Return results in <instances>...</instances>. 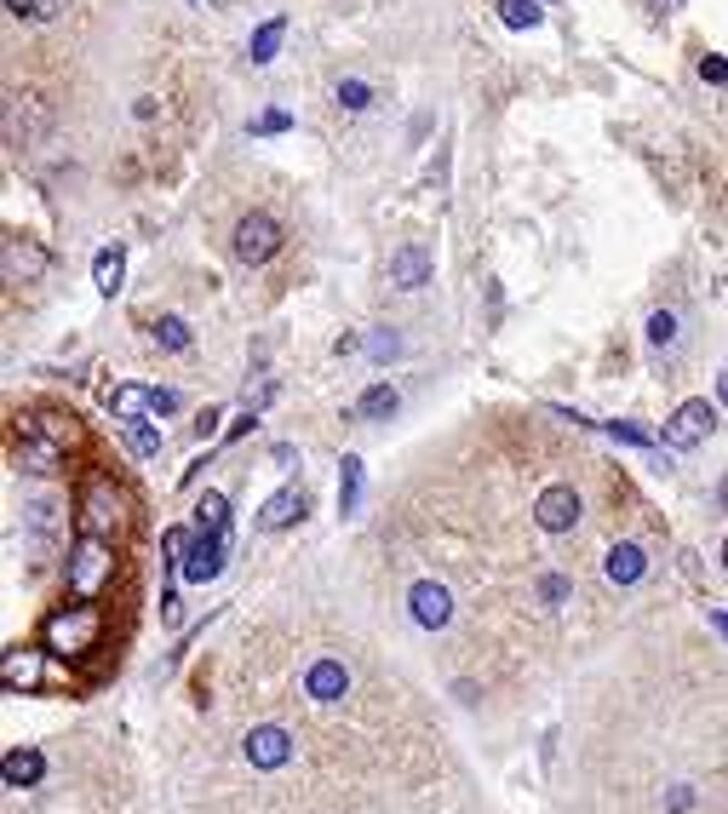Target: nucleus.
Masks as SVG:
<instances>
[{
	"label": "nucleus",
	"instance_id": "obj_19",
	"mask_svg": "<svg viewBox=\"0 0 728 814\" xmlns=\"http://www.w3.org/2000/svg\"><path fill=\"white\" fill-rule=\"evenodd\" d=\"M63 448L47 442V436H23L18 430V470H35V477H47V470H58Z\"/></svg>",
	"mask_w": 728,
	"mask_h": 814
},
{
	"label": "nucleus",
	"instance_id": "obj_42",
	"mask_svg": "<svg viewBox=\"0 0 728 814\" xmlns=\"http://www.w3.org/2000/svg\"><path fill=\"white\" fill-rule=\"evenodd\" d=\"M189 7H207V0H189Z\"/></svg>",
	"mask_w": 728,
	"mask_h": 814
},
{
	"label": "nucleus",
	"instance_id": "obj_13",
	"mask_svg": "<svg viewBox=\"0 0 728 814\" xmlns=\"http://www.w3.org/2000/svg\"><path fill=\"white\" fill-rule=\"evenodd\" d=\"M603 573H608V586H637L643 573H648V557H643V546H632V539H619V546L603 557Z\"/></svg>",
	"mask_w": 728,
	"mask_h": 814
},
{
	"label": "nucleus",
	"instance_id": "obj_5",
	"mask_svg": "<svg viewBox=\"0 0 728 814\" xmlns=\"http://www.w3.org/2000/svg\"><path fill=\"white\" fill-rule=\"evenodd\" d=\"M711 425H717V414H711V401H683L677 414L666 419V430H659V448L666 454H688V448H700L706 436H711Z\"/></svg>",
	"mask_w": 728,
	"mask_h": 814
},
{
	"label": "nucleus",
	"instance_id": "obj_25",
	"mask_svg": "<svg viewBox=\"0 0 728 814\" xmlns=\"http://www.w3.org/2000/svg\"><path fill=\"white\" fill-rule=\"evenodd\" d=\"M7 12L23 18V23H52V18L70 12V0H7Z\"/></svg>",
	"mask_w": 728,
	"mask_h": 814
},
{
	"label": "nucleus",
	"instance_id": "obj_6",
	"mask_svg": "<svg viewBox=\"0 0 728 814\" xmlns=\"http://www.w3.org/2000/svg\"><path fill=\"white\" fill-rule=\"evenodd\" d=\"M281 253V224L270 218V213H247L242 224H236V258L247 264V269H258V264H270Z\"/></svg>",
	"mask_w": 728,
	"mask_h": 814
},
{
	"label": "nucleus",
	"instance_id": "obj_37",
	"mask_svg": "<svg viewBox=\"0 0 728 814\" xmlns=\"http://www.w3.org/2000/svg\"><path fill=\"white\" fill-rule=\"evenodd\" d=\"M218 419H224V414H218V407H207V414H202V419H195V430H202V436H213V430H218Z\"/></svg>",
	"mask_w": 728,
	"mask_h": 814
},
{
	"label": "nucleus",
	"instance_id": "obj_7",
	"mask_svg": "<svg viewBox=\"0 0 728 814\" xmlns=\"http://www.w3.org/2000/svg\"><path fill=\"white\" fill-rule=\"evenodd\" d=\"M0 269H7V282H41L52 269V253L35 242V235L12 230L7 242H0Z\"/></svg>",
	"mask_w": 728,
	"mask_h": 814
},
{
	"label": "nucleus",
	"instance_id": "obj_26",
	"mask_svg": "<svg viewBox=\"0 0 728 814\" xmlns=\"http://www.w3.org/2000/svg\"><path fill=\"white\" fill-rule=\"evenodd\" d=\"M195 528L229 533V505H224V494H202V499H195Z\"/></svg>",
	"mask_w": 728,
	"mask_h": 814
},
{
	"label": "nucleus",
	"instance_id": "obj_9",
	"mask_svg": "<svg viewBox=\"0 0 728 814\" xmlns=\"http://www.w3.org/2000/svg\"><path fill=\"white\" fill-rule=\"evenodd\" d=\"M534 522L545 528V533H574L580 528V494L574 488H545L540 499H534Z\"/></svg>",
	"mask_w": 728,
	"mask_h": 814
},
{
	"label": "nucleus",
	"instance_id": "obj_24",
	"mask_svg": "<svg viewBox=\"0 0 728 814\" xmlns=\"http://www.w3.org/2000/svg\"><path fill=\"white\" fill-rule=\"evenodd\" d=\"M493 12H500L505 29H540V18H545L540 0H493Z\"/></svg>",
	"mask_w": 728,
	"mask_h": 814
},
{
	"label": "nucleus",
	"instance_id": "obj_4",
	"mask_svg": "<svg viewBox=\"0 0 728 814\" xmlns=\"http://www.w3.org/2000/svg\"><path fill=\"white\" fill-rule=\"evenodd\" d=\"M52 132V115L35 92H7V144L12 150H35Z\"/></svg>",
	"mask_w": 728,
	"mask_h": 814
},
{
	"label": "nucleus",
	"instance_id": "obj_29",
	"mask_svg": "<svg viewBox=\"0 0 728 814\" xmlns=\"http://www.w3.org/2000/svg\"><path fill=\"white\" fill-rule=\"evenodd\" d=\"M155 345H161V350H173V356L189 350V327H184L178 316H161V322H155Z\"/></svg>",
	"mask_w": 728,
	"mask_h": 814
},
{
	"label": "nucleus",
	"instance_id": "obj_28",
	"mask_svg": "<svg viewBox=\"0 0 728 814\" xmlns=\"http://www.w3.org/2000/svg\"><path fill=\"white\" fill-rule=\"evenodd\" d=\"M126 448L139 454V459H155V454H161V430H155L150 419H132V425H126Z\"/></svg>",
	"mask_w": 728,
	"mask_h": 814
},
{
	"label": "nucleus",
	"instance_id": "obj_23",
	"mask_svg": "<svg viewBox=\"0 0 728 814\" xmlns=\"http://www.w3.org/2000/svg\"><path fill=\"white\" fill-rule=\"evenodd\" d=\"M281 35H287V18L258 23V29H253V41H247V58H253V63H270V58L281 52Z\"/></svg>",
	"mask_w": 728,
	"mask_h": 814
},
{
	"label": "nucleus",
	"instance_id": "obj_11",
	"mask_svg": "<svg viewBox=\"0 0 728 814\" xmlns=\"http://www.w3.org/2000/svg\"><path fill=\"white\" fill-rule=\"evenodd\" d=\"M287 757H293V734H287V729L258 723V729L247 734V763H253V769H281Z\"/></svg>",
	"mask_w": 728,
	"mask_h": 814
},
{
	"label": "nucleus",
	"instance_id": "obj_27",
	"mask_svg": "<svg viewBox=\"0 0 728 814\" xmlns=\"http://www.w3.org/2000/svg\"><path fill=\"white\" fill-rule=\"evenodd\" d=\"M356 505H361V459L345 454V465H339V511L350 517Z\"/></svg>",
	"mask_w": 728,
	"mask_h": 814
},
{
	"label": "nucleus",
	"instance_id": "obj_15",
	"mask_svg": "<svg viewBox=\"0 0 728 814\" xmlns=\"http://www.w3.org/2000/svg\"><path fill=\"white\" fill-rule=\"evenodd\" d=\"M305 488H281V494H270L264 499V511H258V528L264 533H276V528H287V522H299L305 517Z\"/></svg>",
	"mask_w": 728,
	"mask_h": 814
},
{
	"label": "nucleus",
	"instance_id": "obj_33",
	"mask_svg": "<svg viewBox=\"0 0 728 814\" xmlns=\"http://www.w3.org/2000/svg\"><path fill=\"white\" fill-rule=\"evenodd\" d=\"M287 126H293V115H287V110H264V115L253 121V132H287Z\"/></svg>",
	"mask_w": 728,
	"mask_h": 814
},
{
	"label": "nucleus",
	"instance_id": "obj_2",
	"mask_svg": "<svg viewBox=\"0 0 728 814\" xmlns=\"http://www.w3.org/2000/svg\"><path fill=\"white\" fill-rule=\"evenodd\" d=\"M63 580H70V591L75 597H98L110 580H115V551H110V539H92V533H81V546L70 551V562H63Z\"/></svg>",
	"mask_w": 728,
	"mask_h": 814
},
{
	"label": "nucleus",
	"instance_id": "obj_10",
	"mask_svg": "<svg viewBox=\"0 0 728 814\" xmlns=\"http://www.w3.org/2000/svg\"><path fill=\"white\" fill-rule=\"evenodd\" d=\"M408 608H413V620H419L424 631H442V625L453 620V591H448L442 580H419V586L408 591Z\"/></svg>",
	"mask_w": 728,
	"mask_h": 814
},
{
	"label": "nucleus",
	"instance_id": "obj_38",
	"mask_svg": "<svg viewBox=\"0 0 728 814\" xmlns=\"http://www.w3.org/2000/svg\"><path fill=\"white\" fill-rule=\"evenodd\" d=\"M711 631H717V637L728 642V614H722V608H711Z\"/></svg>",
	"mask_w": 728,
	"mask_h": 814
},
{
	"label": "nucleus",
	"instance_id": "obj_12",
	"mask_svg": "<svg viewBox=\"0 0 728 814\" xmlns=\"http://www.w3.org/2000/svg\"><path fill=\"white\" fill-rule=\"evenodd\" d=\"M390 282L402 287V293H419V287L430 282V247H419V242L396 247V253H390Z\"/></svg>",
	"mask_w": 728,
	"mask_h": 814
},
{
	"label": "nucleus",
	"instance_id": "obj_3",
	"mask_svg": "<svg viewBox=\"0 0 728 814\" xmlns=\"http://www.w3.org/2000/svg\"><path fill=\"white\" fill-rule=\"evenodd\" d=\"M81 533H92V539H115L121 528H126V505H121V488L110 482V477H86V488H81Z\"/></svg>",
	"mask_w": 728,
	"mask_h": 814
},
{
	"label": "nucleus",
	"instance_id": "obj_35",
	"mask_svg": "<svg viewBox=\"0 0 728 814\" xmlns=\"http://www.w3.org/2000/svg\"><path fill=\"white\" fill-rule=\"evenodd\" d=\"M396 345H402V338H396V333H373V345H368V350L384 362V356H396Z\"/></svg>",
	"mask_w": 728,
	"mask_h": 814
},
{
	"label": "nucleus",
	"instance_id": "obj_1",
	"mask_svg": "<svg viewBox=\"0 0 728 814\" xmlns=\"http://www.w3.org/2000/svg\"><path fill=\"white\" fill-rule=\"evenodd\" d=\"M98 637H104V620H98V608L81 597V602H70V608H58V614H47V625H41V642L52 654H86V649H98Z\"/></svg>",
	"mask_w": 728,
	"mask_h": 814
},
{
	"label": "nucleus",
	"instance_id": "obj_36",
	"mask_svg": "<svg viewBox=\"0 0 728 814\" xmlns=\"http://www.w3.org/2000/svg\"><path fill=\"white\" fill-rule=\"evenodd\" d=\"M155 414H178V390H155Z\"/></svg>",
	"mask_w": 728,
	"mask_h": 814
},
{
	"label": "nucleus",
	"instance_id": "obj_18",
	"mask_svg": "<svg viewBox=\"0 0 728 814\" xmlns=\"http://www.w3.org/2000/svg\"><path fill=\"white\" fill-rule=\"evenodd\" d=\"M41 774H47V757L35 752V745L0 757V780H7V786H41Z\"/></svg>",
	"mask_w": 728,
	"mask_h": 814
},
{
	"label": "nucleus",
	"instance_id": "obj_41",
	"mask_svg": "<svg viewBox=\"0 0 728 814\" xmlns=\"http://www.w3.org/2000/svg\"><path fill=\"white\" fill-rule=\"evenodd\" d=\"M722 568H728V539H722Z\"/></svg>",
	"mask_w": 728,
	"mask_h": 814
},
{
	"label": "nucleus",
	"instance_id": "obj_20",
	"mask_svg": "<svg viewBox=\"0 0 728 814\" xmlns=\"http://www.w3.org/2000/svg\"><path fill=\"white\" fill-rule=\"evenodd\" d=\"M110 414H115L121 425L144 419V414H155V390H144V385H115V396H110Z\"/></svg>",
	"mask_w": 728,
	"mask_h": 814
},
{
	"label": "nucleus",
	"instance_id": "obj_8",
	"mask_svg": "<svg viewBox=\"0 0 728 814\" xmlns=\"http://www.w3.org/2000/svg\"><path fill=\"white\" fill-rule=\"evenodd\" d=\"M224 557H229V533H207V528H202V539H195V546L184 551V573H178V580H189V586L218 580Z\"/></svg>",
	"mask_w": 728,
	"mask_h": 814
},
{
	"label": "nucleus",
	"instance_id": "obj_32",
	"mask_svg": "<svg viewBox=\"0 0 728 814\" xmlns=\"http://www.w3.org/2000/svg\"><path fill=\"white\" fill-rule=\"evenodd\" d=\"M568 597H574V586L562 580V573H545V580H540V602H545V608H562Z\"/></svg>",
	"mask_w": 728,
	"mask_h": 814
},
{
	"label": "nucleus",
	"instance_id": "obj_21",
	"mask_svg": "<svg viewBox=\"0 0 728 814\" xmlns=\"http://www.w3.org/2000/svg\"><path fill=\"white\" fill-rule=\"evenodd\" d=\"M121 276H126V253L121 247H104V253L92 258V282H98V293H104V298L121 293Z\"/></svg>",
	"mask_w": 728,
	"mask_h": 814
},
{
	"label": "nucleus",
	"instance_id": "obj_31",
	"mask_svg": "<svg viewBox=\"0 0 728 814\" xmlns=\"http://www.w3.org/2000/svg\"><path fill=\"white\" fill-rule=\"evenodd\" d=\"M339 104H345L350 115L373 110V87H368V81H339Z\"/></svg>",
	"mask_w": 728,
	"mask_h": 814
},
{
	"label": "nucleus",
	"instance_id": "obj_34",
	"mask_svg": "<svg viewBox=\"0 0 728 814\" xmlns=\"http://www.w3.org/2000/svg\"><path fill=\"white\" fill-rule=\"evenodd\" d=\"M700 75L717 87V81H728V58H700Z\"/></svg>",
	"mask_w": 728,
	"mask_h": 814
},
{
	"label": "nucleus",
	"instance_id": "obj_43",
	"mask_svg": "<svg viewBox=\"0 0 728 814\" xmlns=\"http://www.w3.org/2000/svg\"><path fill=\"white\" fill-rule=\"evenodd\" d=\"M540 7H551V0H540Z\"/></svg>",
	"mask_w": 728,
	"mask_h": 814
},
{
	"label": "nucleus",
	"instance_id": "obj_22",
	"mask_svg": "<svg viewBox=\"0 0 728 814\" xmlns=\"http://www.w3.org/2000/svg\"><path fill=\"white\" fill-rule=\"evenodd\" d=\"M396 407H402V396H396V385H368L356 401V419H390Z\"/></svg>",
	"mask_w": 728,
	"mask_h": 814
},
{
	"label": "nucleus",
	"instance_id": "obj_30",
	"mask_svg": "<svg viewBox=\"0 0 728 814\" xmlns=\"http://www.w3.org/2000/svg\"><path fill=\"white\" fill-rule=\"evenodd\" d=\"M648 345H654V350H671V345H677V316H671V311H654V316H648Z\"/></svg>",
	"mask_w": 728,
	"mask_h": 814
},
{
	"label": "nucleus",
	"instance_id": "obj_16",
	"mask_svg": "<svg viewBox=\"0 0 728 814\" xmlns=\"http://www.w3.org/2000/svg\"><path fill=\"white\" fill-rule=\"evenodd\" d=\"M0 683L7 689H35L41 683V649H7V660H0Z\"/></svg>",
	"mask_w": 728,
	"mask_h": 814
},
{
	"label": "nucleus",
	"instance_id": "obj_40",
	"mask_svg": "<svg viewBox=\"0 0 728 814\" xmlns=\"http://www.w3.org/2000/svg\"><path fill=\"white\" fill-rule=\"evenodd\" d=\"M717 396H722V407H728V373H722V379H717Z\"/></svg>",
	"mask_w": 728,
	"mask_h": 814
},
{
	"label": "nucleus",
	"instance_id": "obj_17",
	"mask_svg": "<svg viewBox=\"0 0 728 814\" xmlns=\"http://www.w3.org/2000/svg\"><path fill=\"white\" fill-rule=\"evenodd\" d=\"M18 430H23V436H47V442H58L63 454H70L75 436H81L75 419H63V414H29V419H18Z\"/></svg>",
	"mask_w": 728,
	"mask_h": 814
},
{
	"label": "nucleus",
	"instance_id": "obj_14",
	"mask_svg": "<svg viewBox=\"0 0 728 814\" xmlns=\"http://www.w3.org/2000/svg\"><path fill=\"white\" fill-rule=\"evenodd\" d=\"M305 694H310V700H345V694H350V671H345L339 660H316V665L305 671Z\"/></svg>",
	"mask_w": 728,
	"mask_h": 814
},
{
	"label": "nucleus",
	"instance_id": "obj_39",
	"mask_svg": "<svg viewBox=\"0 0 728 814\" xmlns=\"http://www.w3.org/2000/svg\"><path fill=\"white\" fill-rule=\"evenodd\" d=\"M717 505H722V511H728V477L717 482Z\"/></svg>",
	"mask_w": 728,
	"mask_h": 814
}]
</instances>
